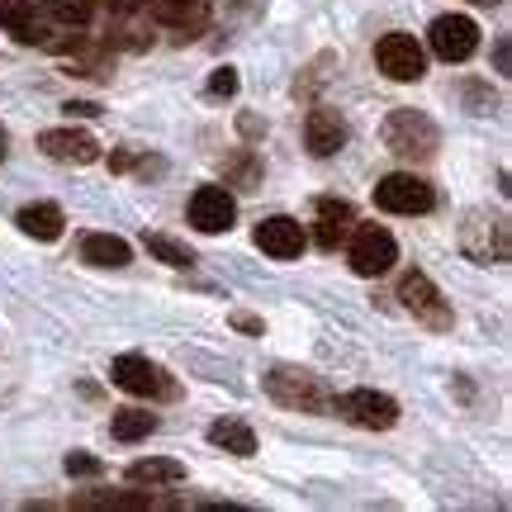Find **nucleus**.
Returning <instances> with one entry per match:
<instances>
[{
    "mask_svg": "<svg viewBox=\"0 0 512 512\" xmlns=\"http://www.w3.org/2000/svg\"><path fill=\"white\" fill-rule=\"evenodd\" d=\"M304 143H309L313 157H332V152H342L347 143V128L332 110H313L309 124H304Z\"/></svg>",
    "mask_w": 512,
    "mask_h": 512,
    "instance_id": "ddd939ff",
    "label": "nucleus"
},
{
    "mask_svg": "<svg viewBox=\"0 0 512 512\" xmlns=\"http://www.w3.org/2000/svg\"><path fill=\"white\" fill-rule=\"evenodd\" d=\"M347 238H351V209H347V204L323 200V204H318V247L337 252Z\"/></svg>",
    "mask_w": 512,
    "mask_h": 512,
    "instance_id": "f3484780",
    "label": "nucleus"
},
{
    "mask_svg": "<svg viewBox=\"0 0 512 512\" xmlns=\"http://www.w3.org/2000/svg\"><path fill=\"white\" fill-rule=\"evenodd\" d=\"M266 389H271L275 403L299 408V413H323V408H328V394H323L318 375H309V370H271V375H266Z\"/></svg>",
    "mask_w": 512,
    "mask_h": 512,
    "instance_id": "7ed1b4c3",
    "label": "nucleus"
},
{
    "mask_svg": "<svg viewBox=\"0 0 512 512\" xmlns=\"http://www.w3.org/2000/svg\"><path fill=\"white\" fill-rule=\"evenodd\" d=\"M209 441H214L219 451H228V456H252L256 451L252 427H247V422H233V418L214 422V427H209Z\"/></svg>",
    "mask_w": 512,
    "mask_h": 512,
    "instance_id": "aec40b11",
    "label": "nucleus"
},
{
    "mask_svg": "<svg viewBox=\"0 0 512 512\" xmlns=\"http://www.w3.org/2000/svg\"><path fill=\"white\" fill-rule=\"evenodd\" d=\"M152 15L181 34H195L209 24V0H152Z\"/></svg>",
    "mask_w": 512,
    "mask_h": 512,
    "instance_id": "4468645a",
    "label": "nucleus"
},
{
    "mask_svg": "<svg viewBox=\"0 0 512 512\" xmlns=\"http://www.w3.org/2000/svg\"><path fill=\"white\" fill-rule=\"evenodd\" d=\"M72 508H152L147 494H76Z\"/></svg>",
    "mask_w": 512,
    "mask_h": 512,
    "instance_id": "4be33fe9",
    "label": "nucleus"
},
{
    "mask_svg": "<svg viewBox=\"0 0 512 512\" xmlns=\"http://www.w3.org/2000/svg\"><path fill=\"white\" fill-rule=\"evenodd\" d=\"M209 91H214V95H233V91H238V72H233V67L214 72V76H209Z\"/></svg>",
    "mask_w": 512,
    "mask_h": 512,
    "instance_id": "a878e982",
    "label": "nucleus"
},
{
    "mask_svg": "<svg viewBox=\"0 0 512 512\" xmlns=\"http://www.w3.org/2000/svg\"><path fill=\"white\" fill-rule=\"evenodd\" d=\"M384 143L399 157H432L437 152V124L422 110H399L389 114V124H384Z\"/></svg>",
    "mask_w": 512,
    "mask_h": 512,
    "instance_id": "f03ea898",
    "label": "nucleus"
},
{
    "mask_svg": "<svg viewBox=\"0 0 512 512\" xmlns=\"http://www.w3.org/2000/svg\"><path fill=\"white\" fill-rule=\"evenodd\" d=\"M238 219V200L223 190V185H200L195 195H190V223L200 228V233H228Z\"/></svg>",
    "mask_w": 512,
    "mask_h": 512,
    "instance_id": "1a4fd4ad",
    "label": "nucleus"
},
{
    "mask_svg": "<svg viewBox=\"0 0 512 512\" xmlns=\"http://www.w3.org/2000/svg\"><path fill=\"white\" fill-rule=\"evenodd\" d=\"M375 204L389 209V214H427L432 209V185L422 181V176L399 171V176H384L375 185Z\"/></svg>",
    "mask_w": 512,
    "mask_h": 512,
    "instance_id": "6e6552de",
    "label": "nucleus"
},
{
    "mask_svg": "<svg viewBox=\"0 0 512 512\" xmlns=\"http://www.w3.org/2000/svg\"><path fill=\"white\" fill-rule=\"evenodd\" d=\"M375 62L389 81H422L427 72V57H422V43L413 34H384L375 43Z\"/></svg>",
    "mask_w": 512,
    "mask_h": 512,
    "instance_id": "20e7f679",
    "label": "nucleus"
},
{
    "mask_svg": "<svg viewBox=\"0 0 512 512\" xmlns=\"http://www.w3.org/2000/svg\"><path fill=\"white\" fill-rule=\"evenodd\" d=\"M475 5H498V0H475Z\"/></svg>",
    "mask_w": 512,
    "mask_h": 512,
    "instance_id": "c756f323",
    "label": "nucleus"
},
{
    "mask_svg": "<svg viewBox=\"0 0 512 512\" xmlns=\"http://www.w3.org/2000/svg\"><path fill=\"white\" fill-rule=\"evenodd\" d=\"M114 384L128 389V394H166L171 384L162 380V370L152 366L147 356H119L114 361Z\"/></svg>",
    "mask_w": 512,
    "mask_h": 512,
    "instance_id": "f8f14e48",
    "label": "nucleus"
},
{
    "mask_svg": "<svg viewBox=\"0 0 512 512\" xmlns=\"http://www.w3.org/2000/svg\"><path fill=\"white\" fill-rule=\"evenodd\" d=\"M81 256H86L91 266L119 271V266H128V242H124V238H114V233H91V238L81 242Z\"/></svg>",
    "mask_w": 512,
    "mask_h": 512,
    "instance_id": "a211bd4d",
    "label": "nucleus"
},
{
    "mask_svg": "<svg viewBox=\"0 0 512 512\" xmlns=\"http://www.w3.org/2000/svg\"><path fill=\"white\" fill-rule=\"evenodd\" d=\"M399 299H403V309L413 313V318H422L427 328H451V309L441 304V290L427 280L422 271H408L399 280Z\"/></svg>",
    "mask_w": 512,
    "mask_h": 512,
    "instance_id": "0eeeda50",
    "label": "nucleus"
},
{
    "mask_svg": "<svg viewBox=\"0 0 512 512\" xmlns=\"http://www.w3.org/2000/svg\"><path fill=\"white\" fill-rule=\"evenodd\" d=\"M0 29H10L19 43H38V38H43L29 0H0Z\"/></svg>",
    "mask_w": 512,
    "mask_h": 512,
    "instance_id": "6ab92c4d",
    "label": "nucleus"
},
{
    "mask_svg": "<svg viewBox=\"0 0 512 512\" xmlns=\"http://www.w3.org/2000/svg\"><path fill=\"white\" fill-rule=\"evenodd\" d=\"M114 10H138V5H147V0H110Z\"/></svg>",
    "mask_w": 512,
    "mask_h": 512,
    "instance_id": "cd10ccee",
    "label": "nucleus"
},
{
    "mask_svg": "<svg viewBox=\"0 0 512 512\" xmlns=\"http://www.w3.org/2000/svg\"><path fill=\"white\" fill-rule=\"evenodd\" d=\"M67 475H81V479L100 475V460H95V456H81V451H72V456H67Z\"/></svg>",
    "mask_w": 512,
    "mask_h": 512,
    "instance_id": "393cba45",
    "label": "nucleus"
},
{
    "mask_svg": "<svg viewBox=\"0 0 512 512\" xmlns=\"http://www.w3.org/2000/svg\"><path fill=\"white\" fill-rule=\"evenodd\" d=\"M432 53L441 62H465V57H475L479 48V24L470 15H441L432 19Z\"/></svg>",
    "mask_w": 512,
    "mask_h": 512,
    "instance_id": "39448f33",
    "label": "nucleus"
},
{
    "mask_svg": "<svg viewBox=\"0 0 512 512\" xmlns=\"http://www.w3.org/2000/svg\"><path fill=\"white\" fill-rule=\"evenodd\" d=\"M43 5H48V15L57 24H72V29H81L91 19V0H43Z\"/></svg>",
    "mask_w": 512,
    "mask_h": 512,
    "instance_id": "b1692460",
    "label": "nucleus"
},
{
    "mask_svg": "<svg viewBox=\"0 0 512 512\" xmlns=\"http://www.w3.org/2000/svg\"><path fill=\"white\" fill-rule=\"evenodd\" d=\"M147 252L157 256V261H166V266H176V271L195 266V252H190V247H181V242L162 238V233H152V238H147Z\"/></svg>",
    "mask_w": 512,
    "mask_h": 512,
    "instance_id": "5701e85b",
    "label": "nucleus"
},
{
    "mask_svg": "<svg viewBox=\"0 0 512 512\" xmlns=\"http://www.w3.org/2000/svg\"><path fill=\"white\" fill-rule=\"evenodd\" d=\"M256 247H261L266 256H275V261H294V256L309 247V238H304V228H299L294 219L275 214V219L256 223Z\"/></svg>",
    "mask_w": 512,
    "mask_h": 512,
    "instance_id": "9d476101",
    "label": "nucleus"
},
{
    "mask_svg": "<svg viewBox=\"0 0 512 512\" xmlns=\"http://www.w3.org/2000/svg\"><path fill=\"white\" fill-rule=\"evenodd\" d=\"M185 479V465L171 456H147V460H133L128 465V484H138V489H166V484H181Z\"/></svg>",
    "mask_w": 512,
    "mask_h": 512,
    "instance_id": "2eb2a0df",
    "label": "nucleus"
},
{
    "mask_svg": "<svg viewBox=\"0 0 512 512\" xmlns=\"http://www.w3.org/2000/svg\"><path fill=\"white\" fill-rule=\"evenodd\" d=\"M233 323H238L242 332H261V323H256V318H247V313H233Z\"/></svg>",
    "mask_w": 512,
    "mask_h": 512,
    "instance_id": "bb28decb",
    "label": "nucleus"
},
{
    "mask_svg": "<svg viewBox=\"0 0 512 512\" xmlns=\"http://www.w3.org/2000/svg\"><path fill=\"white\" fill-rule=\"evenodd\" d=\"M157 432V418L143 413V408H124V413H114V437L119 441H143Z\"/></svg>",
    "mask_w": 512,
    "mask_h": 512,
    "instance_id": "412c9836",
    "label": "nucleus"
},
{
    "mask_svg": "<svg viewBox=\"0 0 512 512\" xmlns=\"http://www.w3.org/2000/svg\"><path fill=\"white\" fill-rule=\"evenodd\" d=\"M5 152H10V133H5V124H0V162H5Z\"/></svg>",
    "mask_w": 512,
    "mask_h": 512,
    "instance_id": "c85d7f7f",
    "label": "nucleus"
},
{
    "mask_svg": "<svg viewBox=\"0 0 512 512\" xmlns=\"http://www.w3.org/2000/svg\"><path fill=\"white\" fill-rule=\"evenodd\" d=\"M351 271L356 275H384L394 261H399V242L389 228L380 223H361V228H351Z\"/></svg>",
    "mask_w": 512,
    "mask_h": 512,
    "instance_id": "f257e3e1",
    "label": "nucleus"
},
{
    "mask_svg": "<svg viewBox=\"0 0 512 512\" xmlns=\"http://www.w3.org/2000/svg\"><path fill=\"white\" fill-rule=\"evenodd\" d=\"M38 147H43L53 162H76V166H86L100 157V143H95L91 133H81V128H48V133L38 138Z\"/></svg>",
    "mask_w": 512,
    "mask_h": 512,
    "instance_id": "9b49d317",
    "label": "nucleus"
},
{
    "mask_svg": "<svg viewBox=\"0 0 512 512\" xmlns=\"http://www.w3.org/2000/svg\"><path fill=\"white\" fill-rule=\"evenodd\" d=\"M337 408H342V418H351L356 427H370V432H389L399 422V403L380 389H351L337 399Z\"/></svg>",
    "mask_w": 512,
    "mask_h": 512,
    "instance_id": "423d86ee",
    "label": "nucleus"
},
{
    "mask_svg": "<svg viewBox=\"0 0 512 512\" xmlns=\"http://www.w3.org/2000/svg\"><path fill=\"white\" fill-rule=\"evenodd\" d=\"M62 223L67 219H62L57 204H24V209H19V228L38 242H57L62 238Z\"/></svg>",
    "mask_w": 512,
    "mask_h": 512,
    "instance_id": "dca6fc26",
    "label": "nucleus"
}]
</instances>
